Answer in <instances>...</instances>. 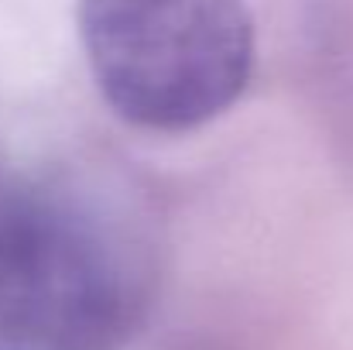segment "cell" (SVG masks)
Segmentation results:
<instances>
[{"label": "cell", "instance_id": "cell-1", "mask_svg": "<svg viewBox=\"0 0 353 350\" xmlns=\"http://www.w3.org/2000/svg\"><path fill=\"white\" fill-rule=\"evenodd\" d=\"M151 261L114 206L76 189L0 200V350H123Z\"/></svg>", "mask_w": 353, "mask_h": 350}, {"label": "cell", "instance_id": "cell-2", "mask_svg": "<svg viewBox=\"0 0 353 350\" xmlns=\"http://www.w3.org/2000/svg\"><path fill=\"white\" fill-rule=\"evenodd\" d=\"M79 38L103 100L141 130L210 124L254 72L247 0H79Z\"/></svg>", "mask_w": 353, "mask_h": 350}]
</instances>
